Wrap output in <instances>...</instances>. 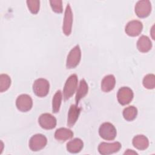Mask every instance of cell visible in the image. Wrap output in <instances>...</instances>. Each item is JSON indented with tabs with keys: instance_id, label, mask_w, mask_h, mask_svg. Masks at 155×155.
Returning a JSON list of instances; mask_svg holds the SVG:
<instances>
[{
	"instance_id": "obj_1",
	"label": "cell",
	"mask_w": 155,
	"mask_h": 155,
	"mask_svg": "<svg viewBox=\"0 0 155 155\" xmlns=\"http://www.w3.org/2000/svg\"><path fill=\"white\" fill-rule=\"evenodd\" d=\"M78 76L75 74L70 75L67 79L63 90V97L65 101L68 100L74 94L78 85Z\"/></svg>"
},
{
	"instance_id": "obj_2",
	"label": "cell",
	"mask_w": 155,
	"mask_h": 155,
	"mask_svg": "<svg viewBox=\"0 0 155 155\" xmlns=\"http://www.w3.org/2000/svg\"><path fill=\"white\" fill-rule=\"evenodd\" d=\"M50 84L48 81L44 78H39L34 82L33 84V91L38 97H42L46 96L49 91Z\"/></svg>"
},
{
	"instance_id": "obj_3",
	"label": "cell",
	"mask_w": 155,
	"mask_h": 155,
	"mask_svg": "<svg viewBox=\"0 0 155 155\" xmlns=\"http://www.w3.org/2000/svg\"><path fill=\"white\" fill-rule=\"evenodd\" d=\"M81 58V51L78 45L74 47L69 52L66 61V67L68 69L78 66Z\"/></svg>"
},
{
	"instance_id": "obj_4",
	"label": "cell",
	"mask_w": 155,
	"mask_h": 155,
	"mask_svg": "<svg viewBox=\"0 0 155 155\" xmlns=\"http://www.w3.org/2000/svg\"><path fill=\"white\" fill-rule=\"evenodd\" d=\"M100 136L107 140H114L116 136L117 131L114 126L110 122H104L99 128Z\"/></svg>"
},
{
	"instance_id": "obj_5",
	"label": "cell",
	"mask_w": 155,
	"mask_h": 155,
	"mask_svg": "<svg viewBox=\"0 0 155 155\" xmlns=\"http://www.w3.org/2000/svg\"><path fill=\"white\" fill-rule=\"evenodd\" d=\"M134 11L136 15L143 18L149 16L151 12V4L148 0H140L137 2L135 5Z\"/></svg>"
},
{
	"instance_id": "obj_6",
	"label": "cell",
	"mask_w": 155,
	"mask_h": 155,
	"mask_svg": "<svg viewBox=\"0 0 155 155\" xmlns=\"http://www.w3.org/2000/svg\"><path fill=\"white\" fill-rule=\"evenodd\" d=\"M47 143V137L42 134L33 135L29 140V147L33 151H38L44 148Z\"/></svg>"
},
{
	"instance_id": "obj_7",
	"label": "cell",
	"mask_w": 155,
	"mask_h": 155,
	"mask_svg": "<svg viewBox=\"0 0 155 155\" xmlns=\"http://www.w3.org/2000/svg\"><path fill=\"white\" fill-rule=\"evenodd\" d=\"M16 106L21 112H27L31 110L33 106V101L31 97L26 94L19 95L16 101Z\"/></svg>"
},
{
	"instance_id": "obj_8",
	"label": "cell",
	"mask_w": 155,
	"mask_h": 155,
	"mask_svg": "<svg viewBox=\"0 0 155 155\" xmlns=\"http://www.w3.org/2000/svg\"><path fill=\"white\" fill-rule=\"evenodd\" d=\"M133 92L131 88L127 87H123L119 89L117 94V98L119 103L122 105H126L130 103L133 99Z\"/></svg>"
},
{
	"instance_id": "obj_9",
	"label": "cell",
	"mask_w": 155,
	"mask_h": 155,
	"mask_svg": "<svg viewBox=\"0 0 155 155\" xmlns=\"http://www.w3.org/2000/svg\"><path fill=\"white\" fill-rule=\"evenodd\" d=\"M122 145L119 142L113 143L102 142L98 146V151L101 154L108 155L119 151Z\"/></svg>"
},
{
	"instance_id": "obj_10",
	"label": "cell",
	"mask_w": 155,
	"mask_h": 155,
	"mask_svg": "<svg viewBox=\"0 0 155 155\" xmlns=\"http://www.w3.org/2000/svg\"><path fill=\"white\" fill-rule=\"evenodd\" d=\"M73 24V13L69 4L67 5L62 25V31L65 35L69 36L71 34Z\"/></svg>"
},
{
	"instance_id": "obj_11",
	"label": "cell",
	"mask_w": 155,
	"mask_h": 155,
	"mask_svg": "<svg viewBox=\"0 0 155 155\" xmlns=\"http://www.w3.org/2000/svg\"><path fill=\"white\" fill-rule=\"evenodd\" d=\"M38 122L42 128L51 130L56 125V119L50 113H44L39 116Z\"/></svg>"
},
{
	"instance_id": "obj_12",
	"label": "cell",
	"mask_w": 155,
	"mask_h": 155,
	"mask_svg": "<svg viewBox=\"0 0 155 155\" xmlns=\"http://www.w3.org/2000/svg\"><path fill=\"white\" fill-rule=\"evenodd\" d=\"M143 29L142 23L137 20L128 22L125 26V31L130 36H137L140 34Z\"/></svg>"
},
{
	"instance_id": "obj_13",
	"label": "cell",
	"mask_w": 155,
	"mask_h": 155,
	"mask_svg": "<svg viewBox=\"0 0 155 155\" xmlns=\"http://www.w3.org/2000/svg\"><path fill=\"white\" fill-rule=\"evenodd\" d=\"M81 108L76 105H71L69 108L67 117V125L69 127H72L78 119L80 114Z\"/></svg>"
},
{
	"instance_id": "obj_14",
	"label": "cell",
	"mask_w": 155,
	"mask_h": 155,
	"mask_svg": "<svg viewBox=\"0 0 155 155\" xmlns=\"http://www.w3.org/2000/svg\"><path fill=\"white\" fill-rule=\"evenodd\" d=\"M137 48L142 53H147L152 48V43L150 38L145 35L141 36L137 42Z\"/></svg>"
},
{
	"instance_id": "obj_15",
	"label": "cell",
	"mask_w": 155,
	"mask_h": 155,
	"mask_svg": "<svg viewBox=\"0 0 155 155\" xmlns=\"http://www.w3.org/2000/svg\"><path fill=\"white\" fill-rule=\"evenodd\" d=\"M115 84V77L113 74H108L105 76L101 81V90L104 92H109L114 89Z\"/></svg>"
},
{
	"instance_id": "obj_16",
	"label": "cell",
	"mask_w": 155,
	"mask_h": 155,
	"mask_svg": "<svg viewBox=\"0 0 155 155\" xmlns=\"http://www.w3.org/2000/svg\"><path fill=\"white\" fill-rule=\"evenodd\" d=\"M73 136V131L66 128H60L56 130L54 133L55 139L59 142H65Z\"/></svg>"
},
{
	"instance_id": "obj_17",
	"label": "cell",
	"mask_w": 155,
	"mask_h": 155,
	"mask_svg": "<svg viewBox=\"0 0 155 155\" xmlns=\"http://www.w3.org/2000/svg\"><path fill=\"white\" fill-rule=\"evenodd\" d=\"M133 146L139 150H144L149 146L148 138L143 135H137L134 136L132 141Z\"/></svg>"
},
{
	"instance_id": "obj_18",
	"label": "cell",
	"mask_w": 155,
	"mask_h": 155,
	"mask_svg": "<svg viewBox=\"0 0 155 155\" xmlns=\"http://www.w3.org/2000/svg\"><path fill=\"white\" fill-rule=\"evenodd\" d=\"M84 143L81 139L75 138L67 143V150L70 153H78L81 151Z\"/></svg>"
},
{
	"instance_id": "obj_19",
	"label": "cell",
	"mask_w": 155,
	"mask_h": 155,
	"mask_svg": "<svg viewBox=\"0 0 155 155\" xmlns=\"http://www.w3.org/2000/svg\"><path fill=\"white\" fill-rule=\"evenodd\" d=\"M88 86L87 84L86 81L84 79L81 80L79 82V87L77 89L76 94L75 97V101H76V104L78 105L80 100L83 98L88 93Z\"/></svg>"
},
{
	"instance_id": "obj_20",
	"label": "cell",
	"mask_w": 155,
	"mask_h": 155,
	"mask_svg": "<svg viewBox=\"0 0 155 155\" xmlns=\"http://www.w3.org/2000/svg\"><path fill=\"white\" fill-rule=\"evenodd\" d=\"M137 110L134 106H129L126 107L123 111L124 118L127 121L133 120L137 116Z\"/></svg>"
},
{
	"instance_id": "obj_21",
	"label": "cell",
	"mask_w": 155,
	"mask_h": 155,
	"mask_svg": "<svg viewBox=\"0 0 155 155\" xmlns=\"http://www.w3.org/2000/svg\"><path fill=\"white\" fill-rule=\"evenodd\" d=\"M62 99V94L60 90H58L54 94L52 99V111L54 113L59 112L61 102Z\"/></svg>"
},
{
	"instance_id": "obj_22",
	"label": "cell",
	"mask_w": 155,
	"mask_h": 155,
	"mask_svg": "<svg viewBox=\"0 0 155 155\" xmlns=\"http://www.w3.org/2000/svg\"><path fill=\"white\" fill-rule=\"evenodd\" d=\"M11 85V79L6 74L0 75V92L2 93L8 89Z\"/></svg>"
},
{
	"instance_id": "obj_23",
	"label": "cell",
	"mask_w": 155,
	"mask_h": 155,
	"mask_svg": "<svg viewBox=\"0 0 155 155\" xmlns=\"http://www.w3.org/2000/svg\"><path fill=\"white\" fill-rule=\"evenodd\" d=\"M143 85L147 89H153L155 87V76L153 74H148L143 79Z\"/></svg>"
},
{
	"instance_id": "obj_24",
	"label": "cell",
	"mask_w": 155,
	"mask_h": 155,
	"mask_svg": "<svg viewBox=\"0 0 155 155\" xmlns=\"http://www.w3.org/2000/svg\"><path fill=\"white\" fill-rule=\"evenodd\" d=\"M27 7L32 14H36L39 10L40 1L38 0H28L26 1Z\"/></svg>"
},
{
	"instance_id": "obj_25",
	"label": "cell",
	"mask_w": 155,
	"mask_h": 155,
	"mask_svg": "<svg viewBox=\"0 0 155 155\" xmlns=\"http://www.w3.org/2000/svg\"><path fill=\"white\" fill-rule=\"evenodd\" d=\"M62 1L61 0H51L50 1L51 7L53 12L57 13H61L63 11Z\"/></svg>"
},
{
	"instance_id": "obj_26",
	"label": "cell",
	"mask_w": 155,
	"mask_h": 155,
	"mask_svg": "<svg viewBox=\"0 0 155 155\" xmlns=\"http://www.w3.org/2000/svg\"><path fill=\"white\" fill-rule=\"evenodd\" d=\"M124 154H137L136 151H134L133 150H127L125 153Z\"/></svg>"
}]
</instances>
